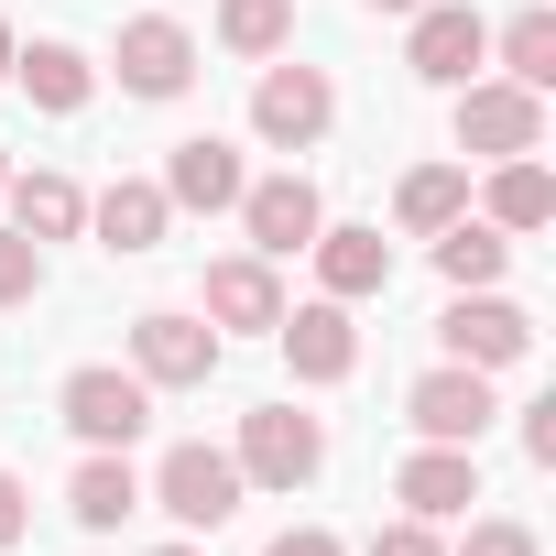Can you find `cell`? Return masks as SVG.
Segmentation results:
<instances>
[{"mask_svg": "<svg viewBox=\"0 0 556 556\" xmlns=\"http://www.w3.org/2000/svg\"><path fill=\"white\" fill-rule=\"evenodd\" d=\"M153 556H197V545H153Z\"/></svg>", "mask_w": 556, "mask_h": 556, "instance_id": "34", "label": "cell"}, {"mask_svg": "<svg viewBox=\"0 0 556 556\" xmlns=\"http://www.w3.org/2000/svg\"><path fill=\"white\" fill-rule=\"evenodd\" d=\"M23 523H34V513H23V480L0 469V545H23Z\"/></svg>", "mask_w": 556, "mask_h": 556, "instance_id": "31", "label": "cell"}, {"mask_svg": "<svg viewBox=\"0 0 556 556\" xmlns=\"http://www.w3.org/2000/svg\"><path fill=\"white\" fill-rule=\"evenodd\" d=\"M458 556H545V545H534V523H502V513H491V523H469Z\"/></svg>", "mask_w": 556, "mask_h": 556, "instance_id": "27", "label": "cell"}, {"mask_svg": "<svg viewBox=\"0 0 556 556\" xmlns=\"http://www.w3.org/2000/svg\"><path fill=\"white\" fill-rule=\"evenodd\" d=\"M0 197H12V229H23V240H77V229H88V197H77L66 175H12Z\"/></svg>", "mask_w": 556, "mask_h": 556, "instance_id": "19", "label": "cell"}, {"mask_svg": "<svg viewBox=\"0 0 556 556\" xmlns=\"http://www.w3.org/2000/svg\"><path fill=\"white\" fill-rule=\"evenodd\" d=\"M131 371H142L153 393H186V382H207V371H218V328H207V317L153 306V317H131Z\"/></svg>", "mask_w": 556, "mask_h": 556, "instance_id": "5", "label": "cell"}, {"mask_svg": "<svg viewBox=\"0 0 556 556\" xmlns=\"http://www.w3.org/2000/svg\"><path fill=\"white\" fill-rule=\"evenodd\" d=\"M34 295H45V240L0 229V306H34Z\"/></svg>", "mask_w": 556, "mask_h": 556, "instance_id": "26", "label": "cell"}, {"mask_svg": "<svg viewBox=\"0 0 556 556\" xmlns=\"http://www.w3.org/2000/svg\"><path fill=\"white\" fill-rule=\"evenodd\" d=\"M393 502H404L415 523H447V513H469V502H480V458H469V447H437V437H426V447H415V458L393 469Z\"/></svg>", "mask_w": 556, "mask_h": 556, "instance_id": "13", "label": "cell"}, {"mask_svg": "<svg viewBox=\"0 0 556 556\" xmlns=\"http://www.w3.org/2000/svg\"><path fill=\"white\" fill-rule=\"evenodd\" d=\"M229 458H240V480H262V491H306V480L328 469V426L295 415V404H251Z\"/></svg>", "mask_w": 556, "mask_h": 556, "instance_id": "1", "label": "cell"}, {"mask_svg": "<svg viewBox=\"0 0 556 556\" xmlns=\"http://www.w3.org/2000/svg\"><path fill=\"white\" fill-rule=\"evenodd\" d=\"M502 77L534 88V99L556 88V12H513V23H502Z\"/></svg>", "mask_w": 556, "mask_h": 556, "instance_id": "25", "label": "cell"}, {"mask_svg": "<svg viewBox=\"0 0 556 556\" xmlns=\"http://www.w3.org/2000/svg\"><path fill=\"white\" fill-rule=\"evenodd\" d=\"M88 229H99L110 251H153V240L175 229V197H164L153 175H121V186H99V197H88Z\"/></svg>", "mask_w": 556, "mask_h": 556, "instance_id": "14", "label": "cell"}, {"mask_svg": "<svg viewBox=\"0 0 556 556\" xmlns=\"http://www.w3.org/2000/svg\"><path fill=\"white\" fill-rule=\"evenodd\" d=\"M371 12H426V0H371Z\"/></svg>", "mask_w": 556, "mask_h": 556, "instance_id": "33", "label": "cell"}, {"mask_svg": "<svg viewBox=\"0 0 556 556\" xmlns=\"http://www.w3.org/2000/svg\"><path fill=\"white\" fill-rule=\"evenodd\" d=\"M262 556H350V545H339V534H317V523H295V534H273Z\"/></svg>", "mask_w": 556, "mask_h": 556, "instance_id": "29", "label": "cell"}, {"mask_svg": "<svg viewBox=\"0 0 556 556\" xmlns=\"http://www.w3.org/2000/svg\"><path fill=\"white\" fill-rule=\"evenodd\" d=\"M273 339H285L295 382H350V371H361V328H350V306H339V295L285 306V317H273Z\"/></svg>", "mask_w": 556, "mask_h": 556, "instance_id": "9", "label": "cell"}, {"mask_svg": "<svg viewBox=\"0 0 556 556\" xmlns=\"http://www.w3.org/2000/svg\"><path fill=\"white\" fill-rule=\"evenodd\" d=\"M437 339H447V361H469V371H513V361L534 350V317L480 285V295H458V306L437 317Z\"/></svg>", "mask_w": 556, "mask_h": 556, "instance_id": "8", "label": "cell"}, {"mask_svg": "<svg viewBox=\"0 0 556 556\" xmlns=\"http://www.w3.org/2000/svg\"><path fill=\"white\" fill-rule=\"evenodd\" d=\"M371 556H447V545H437V523H415V513H404V523H382V534H371Z\"/></svg>", "mask_w": 556, "mask_h": 556, "instance_id": "28", "label": "cell"}, {"mask_svg": "<svg viewBox=\"0 0 556 556\" xmlns=\"http://www.w3.org/2000/svg\"><path fill=\"white\" fill-rule=\"evenodd\" d=\"M556 218V175L534 164V153H513L502 175H491V229H545Z\"/></svg>", "mask_w": 556, "mask_h": 556, "instance_id": "23", "label": "cell"}, {"mask_svg": "<svg viewBox=\"0 0 556 556\" xmlns=\"http://www.w3.org/2000/svg\"><path fill=\"white\" fill-rule=\"evenodd\" d=\"M306 251H317V285H328L339 306H361V295L393 285V240H382V229H317Z\"/></svg>", "mask_w": 556, "mask_h": 556, "instance_id": "15", "label": "cell"}, {"mask_svg": "<svg viewBox=\"0 0 556 556\" xmlns=\"http://www.w3.org/2000/svg\"><path fill=\"white\" fill-rule=\"evenodd\" d=\"M121 88H131V99H186V88H197V34L164 23V12L121 23Z\"/></svg>", "mask_w": 556, "mask_h": 556, "instance_id": "10", "label": "cell"}, {"mask_svg": "<svg viewBox=\"0 0 556 556\" xmlns=\"http://www.w3.org/2000/svg\"><path fill=\"white\" fill-rule=\"evenodd\" d=\"M404 55H415V77H426V88H469V66L491 55V23L469 12V0H426Z\"/></svg>", "mask_w": 556, "mask_h": 556, "instance_id": "11", "label": "cell"}, {"mask_svg": "<svg viewBox=\"0 0 556 556\" xmlns=\"http://www.w3.org/2000/svg\"><path fill=\"white\" fill-rule=\"evenodd\" d=\"M523 458H534V469H556V404H534V415H523Z\"/></svg>", "mask_w": 556, "mask_h": 556, "instance_id": "30", "label": "cell"}, {"mask_svg": "<svg viewBox=\"0 0 556 556\" xmlns=\"http://www.w3.org/2000/svg\"><path fill=\"white\" fill-rule=\"evenodd\" d=\"M66 502H77V523H88V534H110L121 513H142V480H131V458H121V447H99V458L77 469V491H66Z\"/></svg>", "mask_w": 556, "mask_h": 556, "instance_id": "21", "label": "cell"}, {"mask_svg": "<svg viewBox=\"0 0 556 556\" xmlns=\"http://www.w3.org/2000/svg\"><path fill=\"white\" fill-rule=\"evenodd\" d=\"M240 491H251V480H240L229 447H164V469H153V502H164L186 534H218V523L240 513Z\"/></svg>", "mask_w": 556, "mask_h": 556, "instance_id": "3", "label": "cell"}, {"mask_svg": "<svg viewBox=\"0 0 556 556\" xmlns=\"http://www.w3.org/2000/svg\"><path fill=\"white\" fill-rule=\"evenodd\" d=\"M328 121H339V88H328L317 66H262V88H251V131H262V142L306 153Z\"/></svg>", "mask_w": 556, "mask_h": 556, "instance_id": "7", "label": "cell"}, {"mask_svg": "<svg viewBox=\"0 0 556 556\" xmlns=\"http://www.w3.org/2000/svg\"><path fill=\"white\" fill-rule=\"evenodd\" d=\"M66 426H77L88 447H131V437L153 426V382H142V371L88 361V371H66Z\"/></svg>", "mask_w": 556, "mask_h": 556, "instance_id": "4", "label": "cell"}, {"mask_svg": "<svg viewBox=\"0 0 556 556\" xmlns=\"http://www.w3.org/2000/svg\"><path fill=\"white\" fill-rule=\"evenodd\" d=\"M12 66H23L34 110H55V121H77V110H88V55H77V45H34V55H12Z\"/></svg>", "mask_w": 556, "mask_h": 556, "instance_id": "22", "label": "cell"}, {"mask_svg": "<svg viewBox=\"0 0 556 556\" xmlns=\"http://www.w3.org/2000/svg\"><path fill=\"white\" fill-rule=\"evenodd\" d=\"M12 55H23V45H12V23H0V77H12Z\"/></svg>", "mask_w": 556, "mask_h": 556, "instance_id": "32", "label": "cell"}, {"mask_svg": "<svg viewBox=\"0 0 556 556\" xmlns=\"http://www.w3.org/2000/svg\"><path fill=\"white\" fill-rule=\"evenodd\" d=\"M491 415H502V404H491V371H469V361H447V371H426V382L404 393V426L437 437V447H480Z\"/></svg>", "mask_w": 556, "mask_h": 556, "instance_id": "6", "label": "cell"}, {"mask_svg": "<svg viewBox=\"0 0 556 556\" xmlns=\"http://www.w3.org/2000/svg\"><path fill=\"white\" fill-rule=\"evenodd\" d=\"M458 207H469V164H415V175H404V197H393V218H404L415 240H437Z\"/></svg>", "mask_w": 556, "mask_h": 556, "instance_id": "20", "label": "cell"}, {"mask_svg": "<svg viewBox=\"0 0 556 556\" xmlns=\"http://www.w3.org/2000/svg\"><path fill=\"white\" fill-rule=\"evenodd\" d=\"M0 186H12V164H0Z\"/></svg>", "mask_w": 556, "mask_h": 556, "instance_id": "35", "label": "cell"}, {"mask_svg": "<svg viewBox=\"0 0 556 556\" xmlns=\"http://www.w3.org/2000/svg\"><path fill=\"white\" fill-rule=\"evenodd\" d=\"M240 186H251V175H240V153H229L218 131L175 142V164H164V197H175V207H207V218H218V207H240Z\"/></svg>", "mask_w": 556, "mask_h": 556, "instance_id": "16", "label": "cell"}, {"mask_svg": "<svg viewBox=\"0 0 556 556\" xmlns=\"http://www.w3.org/2000/svg\"><path fill=\"white\" fill-rule=\"evenodd\" d=\"M240 229H251L262 262H285V251H306V240L328 229V207H317L306 175H273V186H240Z\"/></svg>", "mask_w": 556, "mask_h": 556, "instance_id": "12", "label": "cell"}, {"mask_svg": "<svg viewBox=\"0 0 556 556\" xmlns=\"http://www.w3.org/2000/svg\"><path fill=\"white\" fill-rule=\"evenodd\" d=\"M207 317H218V328H262V339H273V317H285V285H273V262H262V251L207 262Z\"/></svg>", "mask_w": 556, "mask_h": 556, "instance_id": "17", "label": "cell"}, {"mask_svg": "<svg viewBox=\"0 0 556 556\" xmlns=\"http://www.w3.org/2000/svg\"><path fill=\"white\" fill-rule=\"evenodd\" d=\"M218 45L229 55H285L295 45V0H218Z\"/></svg>", "mask_w": 556, "mask_h": 556, "instance_id": "24", "label": "cell"}, {"mask_svg": "<svg viewBox=\"0 0 556 556\" xmlns=\"http://www.w3.org/2000/svg\"><path fill=\"white\" fill-rule=\"evenodd\" d=\"M502 262H513V229H491V218H469V207H458V218L437 229V273H447L458 295H480V285H502Z\"/></svg>", "mask_w": 556, "mask_h": 556, "instance_id": "18", "label": "cell"}, {"mask_svg": "<svg viewBox=\"0 0 556 556\" xmlns=\"http://www.w3.org/2000/svg\"><path fill=\"white\" fill-rule=\"evenodd\" d=\"M458 153H480V164L545 153V99L513 88V77H469V88H458Z\"/></svg>", "mask_w": 556, "mask_h": 556, "instance_id": "2", "label": "cell"}]
</instances>
